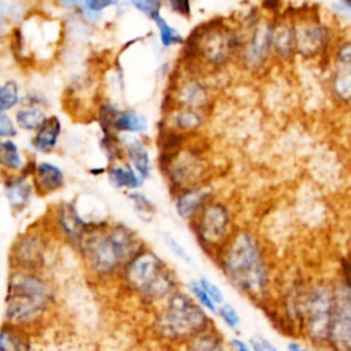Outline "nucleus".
Wrapping results in <instances>:
<instances>
[{
  "instance_id": "33",
  "label": "nucleus",
  "mask_w": 351,
  "mask_h": 351,
  "mask_svg": "<svg viewBox=\"0 0 351 351\" xmlns=\"http://www.w3.org/2000/svg\"><path fill=\"white\" fill-rule=\"evenodd\" d=\"M217 315L223 321V324L229 328V329H237L240 325V317L237 310L229 304V303H223L221 306H218V311Z\"/></svg>"
},
{
  "instance_id": "16",
  "label": "nucleus",
  "mask_w": 351,
  "mask_h": 351,
  "mask_svg": "<svg viewBox=\"0 0 351 351\" xmlns=\"http://www.w3.org/2000/svg\"><path fill=\"white\" fill-rule=\"evenodd\" d=\"M211 186L207 184L181 191L174 195L176 213L181 219L191 222L204 204L211 200Z\"/></svg>"
},
{
  "instance_id": "21",
  "label": "nucleus",
  "mask_w": 351,
  "mask_h": 351,
  "mask_svg": "<svg viewBox=\"0 0 351 351\" xmlns=\"http://www.w3.org/2000/svg\"><path fill=\"white\" fill-rule=\"evenodd\" d=\"M62 133V123L56 115L48 117L45 123L32 137V147L36 152L49 154L55 149L59 136Z\"/></svg>"
},
{
  "instance_id": "4",
  "label": "nucleus",
  "mask_w": 351,
  "mask_h": 351,
  "mask_svg": "<svg viewBox=\"0 0 351 351\" xmlns=\"http://www.w3.org/2000/svg\"><path fill=\"white\" fill-rule=\"evenodd\" d=\"M243 34L223 21H207L197 26L185 43V59L207 69L225 66L239 58Z\"/></svg>"
},
{
  "instance_id": "35",
  "label": "nucleus",
  "mask_w": 351,
  "mask_h": 351,
  "mask_svg": "<svg viewBox=\"0 0 351 351\" xmlns=\"http://www.w3.org/2000/svg\"><path fill=\"white\" fill-rule=\"evenodd\" d=\"M130 4L149 19H154L158 14H160V8L163 5L160 1L156 0H136L130 1Z\"/></svg>"
},
{
  "instance_id": "27",
  "label": "nucleus",
  "mask_w": 351,
  "mask_h": 351,
  "mask_svg": "<svg viewBox=\"0 0 351 351\" xmlns=\"http://www.w3.org/2000/svg\"><path fill=\"white\" fill-rule=\"evenodd\" d=\"M15 123L26 132H37L48 119L45 111L38 106H25L15 111Z\"/></svg>"
},
{
  "instance_id": "6",
  "label": "nucleus",
  "mask_w": 351,
  "mask_h": 351,
  "mask_svg": "<svg viewBox=\"0 0 351 351\" xmlns=\"http://www.w3.org/2000/svg\"><path fill=\"white\" fill-rule=\"evenodd\" d=\"M108 225L90 223V228L75 245L89 274L97 280H110L121 274L126 266L110 237Z\"/></svg>"
},
{
  "instance_id": "14",
  "label": "nucleus",
  "mask_w": 351,
  "mask_h": 351,
  "mask_svg": "<svg viewBox=\"0 0 351 351\" xmlns=\"http://www.w3.org/2000/svg\"><path fill=\"white\" fill-rule=\"evenodd\" d=\"M171 97L176 107L203 111L208 106L210 92L200 78L196 75H188L177 81L171 90Z\"/></svg>"
},
{
  "instance_id": "41",
  "label": "nucleus",
  "mask_w": 351,
  "mask_h": 351,
  "mask_svg": "<svg viewBox=\"0 0 351 351\" xmlns=\"http://www.w3.org/2000/svg\"><path fill=\"white\" fill-rule=\"evenodd\" d=\"M84 3H85V5H86L89 10L96 11V12H103L104 8L117 4V1H110V0H86V1H84Z\"/></svg>"
},
{
  "instance_id": "7",
  "label": "nucleus",
  "mask_w": 351,
  "mask_h": 351,
  "mask_svg": "<svg viewBox=\"0 0 351 351\" xmlns=\"http://www.w3.org/2000/svg\"><path fill=\"white\" fill-rule=\"evenodd\" d=\"M189 223L197 244L214 261L234 233L229 207L215 199L207 202Z\"/></svg>"
},
{
  "instance_id": "15",
  "label": "nucleus",
  "mask_w": 351,
  "mask_h": 351,
  "mask_svg": "<svg viewBox=\"0 0 351 351\" xmlns=\"http://www.w3.org/2000/svg\"><path fill=\"white\" fill-rule=\"evenodd\" d=\"M3 192L10 210L15 214L23 211L36 193L32 177L26 171L3 176Z\"/></svg>"
},
{
  "instance_id": "17",
  "label": "nucleus",
  "mask_w": 351,
  "mask_h": 351,
  "mask_svg": "<svg viewBox=\"0 0 351 351\" xmlns=\"http://www.w3.org/2000/svg\"><path fill=\"white\" fill-rule=\"evenodd\" d=\"M34 192L38 196H47L60 191L64 186V173L52 162H37L30 171Z\"/></svg>"
},
{
  "instance_id": "11",
  "label": "nucleus",
  "mask_w": 351,
  "mask_h": 351,
  "mask_svg": "<svg viewBox=\"0 0 351 351\" xmlns=\"http://www.w3.org/2000/svg\"><path fill=\"white\" fill-rule=\"evenodd\" d=\"M335 300L336 299L325 288H315L308 293L304 313L307 333L313 340H325L330 337Z\"/></svg>"
},
{
  "instance_id": "43",
  "label": "nucleus",
  "mask_w": 351,
  "mask_h": 351,
  "mask_svg": "<svg viewBox=\"0 0 351 351\" xmlns=\"http://www.w3.org/2000/svg\"><path fill=\"white\" fill-rule=\"evenodd\" d=\"M337 59L344 64H351V43L341 45L337 52Z\"/></svg>"
},
{
  "instance_id": "12",
  "label": "nucleus",
  "mask_w": 351,
  "mask_h": 351,
  "mask_svg": "<svg viewBox=\"0 0 351 351\" xmlns=\"http://www.w3.org/2000/svg\"><path fill=\"white\" fill-rule=\"evenodd\" d=\"M99 125L104 136L137 134L148 129V121L141 112L130 108L119 110L111 103H103L99 107Z\"/></svg>"
},
{
  "instance_id": "39",
  "label": "nucleus",
  "mask_w": 351,
  "mask_h": 351,
  "mask_svg": "<svg viewBox=\"0 0 351 351\" xmlns=\"http://www.w3.org/2000/svg\"><path fill=\"white\" fill-rule=\"evenodd\" d=\"M252 351H278L277 347L266 337L261 335H255L248 340Z\"/></svg>"
},
{
  "instance_id": "8",
  "label": "nucleus",
  "mask_w": 351,
  "mask_h": 351,
  "mask_svg": "<svg viewBox=\"0 0 351 351\" xmlns=\"http://www.w3.org/2000/svg\"><path fill=\"white\" fill-rule=\"evenodd\" d=\"M160 169L170 189L177 195L181 191L203 185L207 163L196 145L185 144L174 152L160 154Z\"/></svg>"
},
{
  "instance_id": "19",
  "label": "nucleus",
  "mask_w": 351,
  "mask_h": 351,
  "mask_svg": "<svg viewBox=\"0 0 351 351\" xmlns=\"http://www.w3.org/2000/svg\"><path fill=\"white\" fill-rule=\"evenodd\" d=\"M165 128L189 136L196 133L204 123V115L200 110L185 108V107H173L167 110L165 115Z\"/></svg>"
},
{
  "instance_id": "36",
  "label": "nucleus",
  "mask_w": 351,
  "mask_h": 351,
  "mask_svg": "<svg viewBox=\"0 0 351 351\" xmlns=\"http://www.w3.org/2000/svg\"><path fill=\"white\" fill-rule=\"evenodd\" d=\"M163 243L166 244V247L178 258V259H181L182 262H185V263H191L192 262V258H191V255H189V252L182 247V244H180V241L176 239V237H173L171 234H163Z\"/></svg>"
},
{
  "instance_id": "30",
  "label": "nucleus",
  "mask_w": 351,
  "mask_h": 351,
  "mask_svg": "<svg viewBox=\"0 0 351 351\" xmlns=\"http://www.w3.org/2000/svg\"><path fill=\"white\" fill-rule=\"evenodd\" d=\"M21 103L19 85L15 80H7L0 86V111L7 112Z\"/></svg>"
},
{
  "instance_id": "45",
  "label": "nucleus",
  "mask_w": 351,
  "mask_h": 351,
  "mask_svg": "<svg viewBox=\"0 0 351 351\" xmlns=\"http://www.w3.org/2000/svg\"><path fill=\"white\" fill-rule=\"evenodd\" d=\"M288 351H307V350H304V348H302L299 344H296V343H289L288 344Z\"/></svg>"
},
{
  "instance_id": "26",
  "label": "nucleus",
  "mask_w": 351,
  "mask_h": 351,
  "mask_svg": "<svg viewBox=\"0 0 351 351\" xmlns=\"http://www.w3.org/2000/svg\"><path fill=\"white\" fill-rule=\"evenodd\" d=\"M324 38L322 29L314 25L295 27V48L303 55H311L321 45Z\"/></svg>"
},
{
  "instance_id": "37",
  "label": "nucleus",
  "mask_w": 351,
  "mask_h": 351,
  "mask_svg": "<svg viewBox=\"0 0 351 351\" xmlns=\"http://www.w3.org/2000/svg\"><path fill=\"white\" fill-rule=\"evenodd\" d=\"M18 134V126L15 119L7 112H0V137L1 140H12Z\"/></svg>"
},
{
  "instance_id": "5",
  "label": "nucleus",
  "mask_w": 351,
  "mask_h": 351,
  "mask_svg": "<svg viewBox=\"0 0 351 351\" xmlns=\"http://www.w3.org/2000/svg\"><path fill=\"white\" fill-rule=\"evenodd\" d=\"M158 333L170 341L188 343L192 339L214 329L207 311L192 298L189 292L176 291L165 300L163 308L156 317Z\"/></svg>"
},
{
  "instance_id": "44",
  "label": "nucleus",
  "mask_w": 351,
  "mask_h": 351,
  "mask_svg": "<svg viewBox=\"0 0 351 351\" xmlns=\"http://www.w3.org/2000/svg\"><path fill=\"white\" fill-rule=\"evenodd\" d=\"M343 267H344V278H346L348 287H351V259H347L344 262Z\"/></svg>"
},
{
  "instance_id": "10",
  "label": "nucleus",
  "mask_w": 351,
  "mask_h": 351,
  "mask_svg": "<svg viewBox=\"0 0 351 351\" xmlns=\"http://www.w3.org/2000/svg\"><path fill=\"white\" fill-rule=\"evenodd\" d=\"M271 32L273 23L261 18H254L247 36L243 33L241 49L239 53V60L244 69L250 71H258L262 69L269 59L271 45Z\"/></svg>"
},
{
  "instance_id": "13",
  "label": "nucleus",
  "mask_w": 351,
  "mask_h": 351,
  "mask_svg": "<svg viewBox=\"0 0 351 351\" xmlns=\"http://www.w3.org/2000/svg\"><path fill=\"white\" fill-rule=\"evenodd\" d=\"M53 225L55 230L69 243L78 244L90 223L84 221L77 207L70 202H60L53 207Z\"/></svg>"
},
{
  "instance_id": "23",
  "label": "nucleus",
  "mask_w": 351,
  "mask_h": 351,
  "mask_svg": "<svg viewBox=\"0 0 351 351\" xmlns=\"http://www.w3.org/2000/svg\"><path fill=\"white\" fill-rule=\"evenodd\" d=\"M0 351H32L29 332L4 322L0 333Z\"/></svg>"
},
{
  "instance_id": "34",
  "label": "nucleus",
  "mask_w": 351,
  "mask_h": 351,
  "mask_svg": "<svg viewBox=\"0 0 351 351\" xmlns=\"http://www.w3.org/2000/svg\"><path fill=\"white\" fill-rule=\"evenodd\" d=\"M336 93L341 99H351V70H346L336 75L333 82Z\"/></svg>"
},
{
  "instance_id": "32",
  "label": "nucleus",
  "mask_w": 351,
  "mask_h": 351,
  "mask_svg": "<svg viewBox=\"0 0 351 351\" xmlns=\"http://www.w3.org/2000/svg\"><path fill=\"white\" fill-rule=\"evenodd\" d=\"M188 291L192 295V298L208 313L211 314H217L218 311V306L213 302V299L207 295V292L202 288V285L199 284V281H189L188 282Z\"/></svg>"
},
{
  "instance_id": "1",
  "label": "nucleus",
  "mask_w": 351,
  "mask_h": 351,
  "mask_svg": "<svg viewBox=\"0 0 351 351\" xmlns=\"http://www.w3.org/2000/svg\"><path fill=\"white\" fill-rule=\"evenodd\" d=\"M215 262L228 282L241 295L258 303L269 291L270 273L258 236L250 229H236Z\"/></svg>"
},
{
  "instance_id": "38",
  "label": "nucleus",
  "mask_w": 351,
  "mask_h": 351,
  "mask_svg": "<svg viewBox=\"0 0 351 351\" xmlns=\"http://www.w3.org/2000/svg\"><path fill=\"white\" fill-rule=\"evenodd\" d=\"M197 281H199V284L202 285V288L207 292V295L213 299V302H214L217 306H221V304L225 303L223 293H222L221 288H219L217 284H214V282H213L210 278H207V277H200Z\"/></svg>"
},
{
  "instance_id": "29",
  "label": "nucleus",
  "mask_w": 351,
  "mask_h": 351,
  "mask_svg": "<svg viewBox=\"0 0 351 351\" xmlns=\"http://www.w3.org/2000/svg\"><path fill=\"white\" fill-rule=\"evenodd\" d=\"M152 21L155 22V25L159 30V40H160L162 47L170 48L171 45L181 44L184 41L182 34L176 27L169 25V22L160 14H158Z\"/></svg>"
},
{
  "instance_id": "24",
  "label": "nucleus",
  "mask_w": 351,
  "mask_h": 351,
  "mask_svg": "<svg viewBox=\"0 0 351 351\" xmlns=\"http://www.w3.org/2000/svg\"><path fill=\"white\" fill-rule=\"evenodd\" d=\"M0 165L3 174H21L25 173L26 162L21 154L19 147L14 140H1L0 143Z\"/></svg>"
},
{
  "instance_id": "40",
  "label": "nucleus",
  "mask_w": 351,
  "mask_h": 351,
  "mask_svg": "<svg viewBox=\"0 0 351 351\" xmlns=\"http://www.w3.org/2000/svg\"><path fill=\"white\" fill-rule=\"evenodd\" d=\"M166 5L173 11V12H177L182 16H186L189 18L191 14H192V8H191V3L186 1V0H171V1H167Z\"/></svg>"
},
{
  "instance_id": "28",
  "label": "nucleus",
  "mask_w": 351,
  "mask_h": 351,
  "mask_svg": "<svg viewBox=\"0 0 351 351\" xmlns=\"http://www.w3.org/2000/svg\"><path fill=\"white\" fill-rule=\"evenodd\" d=\"M185 351H230V348L214 328L185 343Z\"/></svg>"
},
{
  "instance_id": "20",
  "label": "nucleus",
  "mask_w": 351,
  "mask_h": 351,
  "mask_svg": "<svg viewBox=\"0 0 351 351\" xmlns=\"http://www.w3.org/2000/svg\"><path fill=\"white\" fill-rule=\"evenodd\" d=\"M330 339L344 348H351V298L335 300Z\"/></svg>"
},
{
  "instance_id": "22",
  "label": "nucleus",
  "mask_w": 351,
  "mask_h": 351,
  "mask_svg": "<svg viewBox=\"0 0 351 351\" xmlns=\"http://www.w3.org/2000/svg\"><path fill=\"white\" fill-rule=\"evenodd\" d=\"M107 177L115 188L126 189L129 192H134L144 182L140 174L128 162L110 165L107 169Z\"/></svg>"
},
{
  "instance_id": "31",
  "label": "nucleus",
  "mask_w": 351,
  "mask_h": 351,
  "mask_svg": "<svg viewBox=\"0 0 351 351\" xmlns=\"http://www.w3.org/2000/svg\"><path fill=\"white\" fill-rule=\"evenodd\" d=\"M130 202L133 203V208H134V213L141 218V221H151V218L154 217L155 214V206L154 203L147 197L144 196L143 193L134 191V192H129L128 193Z\"/></svg>"
},
{
  "instance_id": "3",
  "label": "nucleus",
  "mask_w": 351,
  "mask_h": 351,
  "mask_svg": "<svg viewBox=\"0 0 351 351\" xmlns=\"http://www.w3.org/2000/svg\"><path fill=\"white\" fill-rule=\"evenodd\" d=\"M121 280L129 291L151 303L165 302L178 291L173 269L149 248H144L123 267Z\"/></svg>"
},
{
  "instance_id": "9",
  "label": "nucleus",
  "mask_w": 351,
  "mask_h": 351,
  "mask_svg": "<svg viewBox=\"0 0 351 351\" xmlns=\"http://www.w3.org/2000/svg\"><path fill=\"white\" fill-rule=\"evenodd\" d=\"M48 252V237L41 229L21 233L10 248L11 269L41 273Z\"/></svg>"
},
{
  "instance_id": "18",
  "label": "nucleus",
  "mask_w": 351,
  "mask_h": 351,
  "mask_svg": "<svg viewBox=\"0 0 351 351\" xmlns=\"http://www.w3.org/2000/svg\"><path fill=\"white\" fill-rule=\"evenodd\" d=\"M118 137L128 163L143 180L148 178L151 173V156L145 143L136 134H121Z\"/></svg>"
},
{
  "instance_id": "2",
  "label": "nucleus",
  "mask_w": 351,
  "mask_h": 351,
  "mask_svg": "<svg viewBox=\"0 0 351 351\" xmlns=\"http://www.w3.org/2000/svg\"><path fill=\"white\" fill-rule=\"evenodd\" d=\"M55 303L52 284L41 274L11 269L7 278L4 322L29 330Z\"/></svg>"
},
{
  "instance_id": "42",
  "label": "nucleus",
  "mask_w": 351,
  "mask_h": 351,
  "mask_svg": "<svg viewBox=\"0 0 351 351\" xmlns=\"http://www.w3.org/2000/svg\"><path fill=\"white\" fill-rule=\"evenodd\" d=\"M229 348H230V351H252L250 343H247L239 337H232L229 340Z\"/></svg>"
},
{
  "instance_id": "25",
  "label": "nucleus",
  "mask_w": 351,
  "mask_h": 351,
  "mask_svg": "<svg viewBox=\"0 0 351 351\" xmlns=\"http://www.w3.org/2000/svg\"><path fill=\"white\" fill-rule=\"evenodd\" d=\"M273 51L282 58H288L296 51L295 48V27L285 22L273 23L271 32Z\"/></svg>"
}]
</instances>
